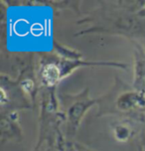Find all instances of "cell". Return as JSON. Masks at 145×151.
<instances>
[{
  "label": "cell",
  "mask_w": 145,
  "mask_h": 151,
  "mask_svg": "<svg viewBox=\"0 0 145 151\" xmlns=\"http://www.w3.org/2000/svg\"><path fill=\"white\" fill-rule=\"evenodd\" d=\"M61 71L60 69L56 66L55 64L51 63L48 64L47 66L44 67L42 72V78L43 81L47 83V85H54L61 80Z\"/></svg>",
  "instance_id": "6da1fadb"
},
{
  "label": "cell",
  "mask_w": 145,
  "mask_h": 151,
  "mask_svg": "<svg viewBox=\"0 0 145 151\" xmlns=\"http://www.w3.org/2000/svg\"><path fill=\"white\" fill-rule=\"evenodd\" d=\"M114 135L119 141H125L130 135V129L126 125H118L114 128Z\"/></svg>",
  "instance_id": "7a4b0ae2"
}]
</instances>
